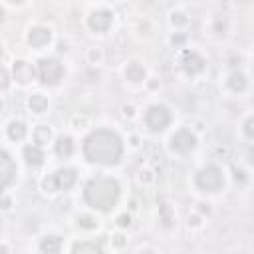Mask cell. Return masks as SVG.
<instances>
[{"label":"cell","mask_w":254,"mask_h":254,"mask_svg":"<svg viewBox=\"0 0 254 254\" xmlns=\"http://www.w3.org/2000/svg\"><path fill=\"white\" fill-rule=\"evenodd\" d=\"M38 75L42 83L46 85H56L64 77V67L58 60H40L38 64Z\"/></svg>","instance_id":"277c9868"},{"label":"cell","mask_w":254,"mask_h":254,"mask_svg":"<svg viewBox=\"0 0 254 254\" xmlns=\"http://www.w3.org/2000/svg\"><path fill=\"white\" fill-rule=\"evenodd\" d=\"M183 69L187 73L194 75V73L204 69V60L198 54H194V52H185V56H183Z\"/></svg>","instance_id":"9c48e42d"},{"label":"cell","mask_w":254,"mask_h":254,"mask_svg":"<svg viewBox=\"0 0 254 254\" xmlns=\"http://www.w3.org/2000/svg\"><path fill=\"white\" fill-rule=\"evenodd\" d=\"M194 145H196V139H194V135H192L190 131H187V129L175 133L173 139H171V147H173V151H177V153H189L190 149H194Z\"/></svg>","instance_id":"8992f818"},{"label":"cell","mask_w":254,"mask_h":254,"mask_svg":"<svg viewBox=\"0 0 254 254\" xmlns=\"http://www.w3.org/2000/svg\"><path fill=\"white\" fill-rule=\"evenodd\" d=\"M228 85H230V89H234V91H242V89L246 87V77H244L242 73H232L230 79H228Z\"/></svg>","instance_id":"ffe728a7"},{"label":"cell","mask_w":254,"mask_h":254,"mask_svg":"<svg viewBox=\"0 0 254 254\" xmlns=\"http://www.w3.org/2000/svg\"><path fill=\"white\" fill-rule=\"evenodd\" d=\"M54 177H56L58 189H64V190L73 187V183H75V171L73 169H60L54 173Z\"/></svg>","instance_id":"7c38bea8"},{"label":"cell","mask_w":254,"mask_h":254,"mask_svg":"<svg viewBox=\"0 0 254 254\" xmlns=\"http://www.w3.org/2000/svg\"><path fill=\"white\" fill-rule=\"evenodd\" d=\"M222 173H220V169L218 167H214V165H208V167H204V169H200L198 171V175H196V185L202 189V190H206V192H216V190H220L222 189Z\"/></svg>","instance_id":"3957f363"},{"label":"cell","mask_w":254,"mask_h":254,"mask_svg":"<svg viewBox=\"0 0 254 254\" xmlns=\"http://www.w3.org/2000/svg\"><path fill=\"white\" fill-rule=\"evenodd\" d=\"M8 135H10L12 139H22V137L26 135V127H24V123H20V121H12V123L8 125Z\"/></svg>","instance_id":"d6986e66"},{"label":"cell","mask_w":254,"mask_h":254,"mask_svg":"<svg viewBox=\"0 0 254 254\" xmlns=\"http://www.w3.org/2000/svg\"><path fill=\"white\" fill-rule=\"evenodd\" d=\"M0 175H2V187H8L16 177V165L12 163V159L6 151H2V155H0Z\"/></svg>","instance_id":"ba28073f"},{"label":"cell","mask_w":254,"mask_h":254,"mask_svg":"<svg viewBox=\"0 0 254 254\" xmlns=\"http://www.w3.org/2000/svg\"><path fill=\"white\" fill-rule=\"evenodd\" d=\"M71 151H73L71 139H69V137H60L58 143H56V153H58L60 157H69Z\"/></svg>","instance_id":"2e32d148"},{"label":"cell","mask_w":254,"mask_h":254,"mask_svg":"<svg viewBox=\"0 0 254 254\" xmlns=\"http://www.w3.org/2000/svg\"><path fill=\"white\" fill-rule=\"evenodd\" d=\"M145 121H147L149 129L163 131L171 121V113H169V109L165 105H153V107H149V111L145 115Z\"/></svg>","instance_id":"5b68a950"},{"label":"cell","mask_w":254,"mask_h":254,"mask_svg":"<svg viewBox=\"0 0 254 254\" xmlns=\"http://www.w3.org/2000/svg\"><path fill=\"white\" fill-rule=\"evenodd\" d=\"M44 189H46V190H50V192L58 190V183H56V177H54V175H50V177H46V179H44Z\"/></svg>","instance_id":"7402d4cb"},{"label":"cell","mask_w":254,"mask_h":254,"mask_svg":"<svg viewBox=\"0 0 254 254\" xmlns=\"http://www.w3.org/2000/svg\"><path fill=\"white\" fill-rule=\"evenodd\" d=\"M50 38H52V34H50L48 28H34V30H30V34H28V42H30L34 48L46 46V44L50 42Z\"/></svg>","instance_id":"30bf717a"},{"label":"cell","mask_w":254,"mask_h":254,"mask_svg":"<svg viewBox=\"0 0 254 254\" xmlns=\"http://www.w3.org/2000/svg\"><path fill=\"white\" fill-rule=\"evenodd\" d=\"M34 77V67L26 62H16L14 64V79L20 83H28Z\"/></svg>","instance_id":"8fae6325"},{"label":"cell","mask_w":254,"mask_h":254,"mask_svg":"<svg viewBox=\"0 0 254 254\" xmlns=\"http://www.w3.org/2000/svg\"><path fill=\"white\" fill-rule=\"evenodd\" d=\"M30 107H32V111L42 113V111L48 109V99H46L44 95H32V99H30Z\"/></svg>","instance_id":"ac0fdd59"},{"label":"cell","mask_w":254,"mask_h":254,"mask_svg":"<svg viewBox=\"0 0 254 254\" xmlns=\"http://www.w3.org/2000/svg\"><path fill=\"white\" fill-rule=\"evenodd\" d=\"M77 222H79V226H83V228H93V226H95L93 218H89V216H79Z\"/></svg>","instance_id":"603a6c76"},{"label":"cell","mask_w":254,"mask_h":254,"mask_svg":"<svg viewBox=\"0 0 254 254\" xmlns=\"http://www.w3.org/2000/svg\"><path fill=\"white\" fill-rule=\"evenodd\" d=\"M10 2H14V4H20V2H22V0H10Z\"/></svg>","instance_id":"83f0119b"},{"label":"cell","mask_w":254,"mask_h":254,"mask_svg":"<svg viewBox=\"0 0 254 254\" xmlns=\"http://www.w3.org/2000/svg\"><path fill=\"white\" fill-rule=\"evenodd\" d=\"M129 220H131V218H129V216H125V214H123V216H119V224H121V226H127V224H129Z\"/></svg>","instance_id":"484cf974"},{"label":"cell","mask_w":254,"mask_h":254,"mask_svg":"<svg viewBox=\"0 0 254 254\" xmlns=\"http://www.w3.org/2000/svg\"><path fill=\"white\" fill-rule=\"evenodd\" d=\"M115 244L117 246H123V236H115Z\"/></svg>","instance_id":"4316f807"},{"label":"cell","mask_w":254,"mask_h":254,"mask_svg":"<svg viewBox=\"0 0 254 254\" xmlns=\"http://www.w3.org/2000/svg\"><path fill=\"white\" fill-rule=\"evenodd\" d=\"M60 248H62V240H60L58 236H46V238L40 242V250H42V252H48V254L60 252Z\"/></svg>","instance_id":"9a60e30c"},{"label":"cell","mask_w":254,"mask_h":254,"mask_svg":"<svg viewBox=\"0 0 254 254\" xmlns=\"http://www.w3.org/2000/svg\"><path fill=\"white\" fill-rule=\"evenodd\" d=\"M111 22H113V16L107 10H95L89 16V28L95 32H105L111 26Z\"/></svg>","instance_id":"52a82bcc"},{"label":"cell","mask_w":254,"mask_h":254,"mask_svg":"<svg viewBox=\"0 0 254 254\" xmlns=\"http://www.w3.org/2000/svg\"><path fill=\"white\" fill-rule=\"evenodd\" d=\"M83 151H85V157L89 161H93V163L115 165L121 159L123 147H121V141H119V137L115 133L99 129V131H93L85 139Z\"/></svg>","instance_id":"6da1fadb"},{"label":"cell","mask_w":254,"mask_h":254,"mask_svg":"<svg viewBox=\"0 0 254 254\" xmlns=\"http://www.w3.org/2000/svg\"><path fill=\"white\" fill-rule=\"evenodd\" d=\"M125 77L129 79V81H133V83H137V81H143L145 79V69H143V65H139V64H129L127 65V69H125Z\"/></svg>","instance_id":"5bb4252c"},{"label":"cell","mask_w":254,"mask_h":254,"mask_svg":"<svg viewBox=\"0 0 254 254\" xmlns=\"http://www.w3.org/2000/svg\"><path fill=\"white\" fill-rule=\"evenodd\" d=\"M117 198H119V185L113 179L97 177L85 185V200L99 210H109L117 202Z\"/></svg>","instance_id":"7a4b0ae2"},{"label":"cell","mask_w":254,"mask_h":254,"mask_svg":"<svg viewBox=\"0 0 254 254\" xmlns=\"http://www.w3.org/2000/svg\"><path fill=\"white\" fill-rule=\"evenodd\" d=\"M185 22H187V18L183 14H173V24H185Z\"/></svg>","instance_id":"d4e9b609"},{"label":"cell","mask_w":254,"mask_h":254,"mask_svg":"<svg viewBox=\"0 0 254 254\" xmlns=\"http://www.w3.org/2000/svg\"><path fill=\"white\" fill-rule=\"evenodd\" d=\"M24 159H26L28 165L38 167V165H42V161H44V153H42L40 147H36V145H28V147L24 149Z\"/></svg>","instance_id":"4fadbf2b"},{"label":"cell","mask_w":254,"mask_h":254,"mask_svg":"<svg viewBox=\"0 0 254 254\" xmlns=\"http://www.w3.org/2000/svg\"><path fill=\"white\" fill-rule=\"evenodd\" d=\"M244 131L248 137H254V117H250L246 123H244Z\"/></svg>","instance_id":"cb8c5ba5"},{"label":"cell","mask_w":254,"mask_h":254,"mask_svg":"<svg viewBox=\"0 0 254 254\" xmlns=\"http://www.w3.org/2000/svg\"><path fill=\"white\" fill-rule=\"evenodd\" d=\"M73 252H101V244H97V242H77V244H73V248H71Z\"/></svg>","instance_id":"e0dca14e"},{"label":"cell","mask_w":254,"mask_h":254,"mask_svg":"<svg viewBox=\"0 0 254 254\" xmlns=\"http://www.w3.org/2000/svg\"><path fill=\"white\" fill-rule=\"evenodd\" d=\"M50 129L48 127H38V131H36V141L38 143H48V139H50Z\"/></svg>","instance_id":"44dd1931"}]
</instances>
